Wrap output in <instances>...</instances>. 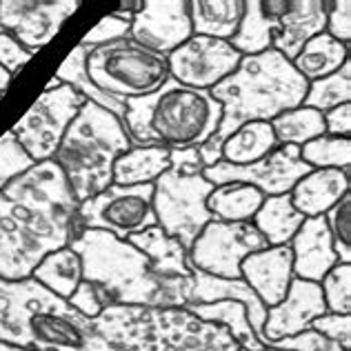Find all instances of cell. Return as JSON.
<instances>
[{"instance_id":"6da1fadb","label":"cell","mask_w":351,"mask_h":351,"mask_svg":"<svg viewBox=\"0 0 351 351\" xmlns=\"http://www.w3.org/2000/svg\"><path fill=\"white\" fill-rule=\"evenodd\" d=\"M307 87L309 82L293 69L291 60L276 49L243 56L232 76L209 89V94L223 105V118L218 132L198 147L202 165L211 167L220 160V145L238 127L256 120L271 123L280 114L300 107Z\"/></svg>"},{"instance_id":"7a4b0ae2","label":"cell","mask_w":351,"mask_h":351,"mask_svg":"<svg viewBox=\"0 0 351 351\" xmlns=\"http://www.w3.org/2000/svg\"><path fill=\"white\" fill-rule=\"evenodd\" d=\"M0 343L36 351H114L94 320L34 278H0Z\"/></svg>"},{"instance_id":"3957f363","label":"cell","mask_w":351,"mask_h":351,"mask_svg":"<svg viewBox=\"0 0 351 351\" xmlns=\"http://www.w3.org/2000/svg\"><path fill=\"white\" fill-rule=\"evenodd\" d=\"M123 125L132 147L189 149L205 145L218 132L223 105L209 91L184 87L167 78L162 87L125 100Z\"/></svg>"},{"instance_id":"277c9868","label":"cell","mask_w":351,"mask_h":351,"mask_svg":"<svg viewBox=\"0 0 351 351\" xmlns=\"http://www.w3.org/2000/svg\"><path fill=\"white\" fill-rule=\"evenodd\" d=\"M114 351H238L225 327L200 320L184 307L109 304L94 318Z\"/></svg>"},{"instance_id":"5b68a950","label":"cell","mask_w":351,"mask_h":351,"mask_svg":"<svg viewBox=\"0 0 351 351\" xmlns=\"http://www.w3.org/2000/svg\"><path fill=\"white\" fill-rule=\"evenodd\" d=\"M69 247L80 256L82 280L107 295L109 304L127 307H173L167 289L141 249L98 229H82Z\"/></svg>"},{"instance_id":"8992f818","label":"cell","mask_w":351,"mask_h":351,"mask_svg":"<svg viewBox=\"0 0 351 351\" xmlns=\"http://www.w3.org/2000/svg\"><path fill=\"white\" fill-rule=\"evenodd\" d=\"M129 149L132 143L123 120L85 100L51 160L64 173L80 205L112 184L114 162Z\"/></svg>"},{"instance_id":"52a82bcc","label":"cell","mask_w":351,"mask_h":351,"mask_svg":"<svg viewBox=\"0 0 351 351\" xmlns=\"http://www.w3.org/2000/svg\"><path fill=\"white\" fill-rule=\"evenodd\" d=\"M3 193L29 211L53 249L69 247L71 240L82 232L78 225V200L73 198L67 178L53 160L36 162L29 171L9 182Z\"/></svg>"},{"instance_id":"ba28073f","label":"cell","mask_w":351,"mask_h":351,"mask_svg":"<svg viewBox=\"0 0 351 351\" xmlns=\"http://www.w3.org/2000/svg\"><path fill=\"white\" fill-rule=\"evenodd\" d=\"M87 73L114 98H141L162 87L169 78L167 56L143 47L134 38L87 47Z\"/></svg>"},{"instance_id":"9c48e42d","label":"cell","mask_w":351,"mask_h":351,"mask_svg":"<svg viewBox=\"0 0 351 351\" xmlns=\"http://www.w3.org/2000/svg\"><path fill=\"white\" fill-rule=\"evenodd\" d=\"M216 187L202 173H182L167 169L154 182V216L169 238H176L189 254L193 240L211 223L207 198Z\"/></svg>"},{"instance_id":"30bf717a","label":"cell","mask_w":351,"mask_h":351,"mask_svg":"<svg viewBox=\"0 0 351 351\" xmlns=\"http://www.w3.org/2000/svg\"><path fill=\"white\" fill-rule=\"evenodd\" d=\"M82 105L85 98L60 82L58 87L45 89L9 132L36 162L51 160Z\"/></svg>"},{"instance_id":"8fae6325","label":"cell","mask_w":351,"mask_h":351,"mask_svg":"<svg viewBox=\"0 0 351 351\" xmlns=\"http://www.w3.org/2000/svg\"><path fill=\"white\" fill-rule=\"evenodd\" d=\"M154 184L120 187L109 184L105 191L78 205L80 229H98L120 240L136 236L156 225L154 216Z\"/></svg>"},{"instance_id":"7c38bea8","label":"cell","mask_w":351,"mask_h":351,"mask_svg":"<svg viewBox=\"0 0 351 351\" xmlns=\"http://www.w3.org/2000/svg\"><path fill=\"white\" fill-rule=\"evenodd\" d=\"M269 247L252 223H220L211 220L193 240L189 263L216 278H240V265L254 252Z\"/></svg>"},{"instance_id":"4fadbf2b","label":"cell","mask_w":351,"mask_h":351,"mask_svg":"<svg viewBox=\"0 0 351 351\" xmlns=\"http://www.w3.org/2000/svg\"><path fill=\"white\" fill-rule=\"evenodd\" d=\"M56 252L32 214L0 191V278L25 280L45 256Z\"/></svg>"},{"instance_id":"5bb4252c","label":"cell","mask_w":351,"mask_h":351,"mask_svg":"<svg viewBox=\"0 0 351 351\" xmlns=\"http://www.w3.org/2000/svg\"><path fill=\"white\" fill-rule=\"evenodd\" d=\"M311 169L300 160V147L280 145L269 156L256 160L252 165H229L225 160L214 162L211 167L202 169V176L218 187L227 182H243L252 184L258 191H263L265 198L289 193L293 184Z\"/></svg>"},{"instance_id":"9a60e30c","label":"cell","mask_w":351,"mask_h":351,"mask_svg":"<svg viewBox=\"0 0 351 351\" xmlns=\"http://www.w3.org/2000/svg\"><path fill=\"white\" fill-rule=\"evenodd\" d=\"M243 53L236 51L229 40L209 38V36L193 34L187 43L173 49L167 56L169 78L184 87L209 91L218 82L236 71Z\"/></svg>"},{"instance_id":"2e32d148","label":"cell","mask_w":351,"mask_h":351,"mask_svg":"<svg viewBox=\"0 0 351 351\" xmlns=\"http://www.w3.org/2000/svg\"><path fill=\"white\" fill-rule=\"evenodd\" d=\"M78 7V0H0V27L36 53Z\"/></svg>"},{"instance_id":"e0dca14e","label":"cell","mask_w":351,"mask_h":351,"mask_svg":"<svg viewBox=\"0 0 351 351\" xmlns=\"http://www.w3.org/2000/svg\"><path fill=\"white\" fill-rule=\"evenodd\" d=\"M191 36L189 0H145L129 23V38L162 56H169Z\"/></svg>"},{"instance_id":"ac0fdd59","label":"cell","mask_w":351,"mask_h":351,"mask_svg":"<svg viewBox=\"0 0 351 351\" xmlns=\"http://www.w3.org/2000/svg\"><path fill=\"white\" fill-rule=\"evenodd\" d=\"M127 240L149 258L156 278L167 289L173 307H187L193 274L189 265V254L184 252V247L176 238H169L158 225L145 229V232L136 236H129Z\"/></svg>"},{"instance_id":"d6986e66","label":"cell","mask_w":351,"mask_h":351,"mask_svg":"<svg viewBox=\"0 0 351 351\" xmlns=\"http://www.w3.org/2000/svg\"><path fill=\"white\" fill-rule=\"evenodd\" d=\"M327 304L322 298V289L318 282L293 278L285 298L276 307L267 309V318L263 325L261 343L267 347L278 340L291 338L300 331L311 329V322L325 316Z\"/></svg>"},{"instance_id":"ffe728a7","label":"cell","mask_w":351,"mask_h":351,"mask_svg":"<svg viewBox=\"0 0 351 351\" xmlns=\"http://www.w3.org/2000/svg\"><path fill=\"white\" fill-rule=\"evenodd\" d=\"M327 3L320 0H280L274 18L271 49L293 60L302 45L325 32Z\"/></svg>"},{"instance_id":"44dd1931","label":"cell","mask_w":351,"mask_h":351,"mask_svg":"<svg viewBox=\"0 0 351 351\" xmlns=\"http://www.w3.org/2000/svg\"><path fill=\"white\" fill-rule=\"evenodd\" d=\"M240 278L252 287L267 309L276 307L293 280L291 247H265L261 252L249 254L240 265Z\"/></svg>"},{"instance_id":"7402d4cb","label":"cell","mask_w":351,"mask_h":351,"mask_svg":"<svg viewBox=\"0 0 351 351\" xmlns=\"http://www.w3.org/2000/svg\"><path fill=\"white\" fill-rule=\"evenodd\" d=\"M289 247L293 256V278L320 282L325 274L340 263L334 252V240L327 229L325 216L304 218Z\"/></svg>"},{"instance_id":"603a6c76","label":"cell","mask_w":351,"mask_h":351,"mask_svg":"<svg viewBox=\"0 0 351 351\" xmlns=\"http://www.w3.org/2000/svg\"><path fill=\"white\" fill-rule=\"evenodd\" d=\"M351 187V167L345 169H311L289 191L291 205L304 218L325 216L336 202L347 196Z\"/></svg>"},{"instance_id":"cb8c5ba5","label":"cell","mask_w":351,"mask_h":351,"mask_svg":"<svg viewBox=\"0 0 351 351\" xmlns=\"http://www.w3.org/2000/svg\"><path fill=\"white\" fill-rule=\"evenodd\" d=\"M280 0H245V14L229 45L243 56H256L271 49L274 18Z\"/></svg>"},{"instance_id":"d4e9b609","label":"cell","mask_w":351,"mask_h":351,"mask_svg":"<svg viewBox=\"0 0 351 351\" xmlns=\"http://www.w3.org/2000/svg\"><path fill=\"white\" fill-rule=\"evenodd\" d=\"M245 14V0H189L191 27L196 36L232 40Z\"/></svg>"},{"instance_id":"484cf974","label":"cell","mask_w":351,"mask_h":351,"mask_svg":"<svg viewBox=\"0 0 351 351\" xmlns=\"http://www.w3.org/2000/svg\"><path fill=\"white\" fill-rule=\"evenodd\" d=\"M171 167V152L162 147H132L114 162L112 184L136 187V184H154Z\"/></svg>"},{"instance_id":"4316f807","label":"cell","mask_w":351,"mask_h":351,"mask_svg":"<svg viewBox=\"0 0 351 351\" xmlns=\"http://www.w3.org/2000/svg\"><path fill=\"white\" fill-rule=\"evenodd\" d=\"M302 223L304 216L291 205L289 193L265 198L252 220V225L258 229V234L265 238V243L269 247L289 245Z\"/></svg>"},{"instance_id":"83f0119b","label":"cell","mask_w":351,"mask_h":351,"mask_svg":"<svg viewBox=\"0 0 351 351\" xmlns=\"http://www.w3.org/2000/svg\"><path fill=\"white\" fill-rule=\"evenodd\" d=\"M347 60H349V45L331 38L327 32H322L302 45V49L291 60V64L304 80L313 82L338 71Z\"/></svg>"},{"instance_id":"f1b7e54d","label":"cell","mask_w":351,"mask_h":351,"mask_svg":"<svg viewBox=\"0 0 351 351\" xmlns=\"http://www.w3.org/2000/svg\"><path fill=\"white\" fill-rule=\"evenodd\" d=\"M280 143L276 138L271 123L256 120L238 127L236 132L220 145V160L229 165H252L278 149Z\"/></svg>"},{"instance_id":"f546056e","label":"cell","mask_w":351,"mask_h":351,"mask_svg":"<svg viewBox=\"0 0 351 351\" xmlns=\"http://www.w3.org/2000/svg\"><path fill=\"white\" fill-rule=\"evenodd\" d=\"M53 78L64 82V85H69L71 89H76L85 100L107 109V112L114 114L116 118H120V120L125 118V112H127L125 100L114 98L112 94H107V91H103L94 80L89 78V73H87V47H85V45H76V47L71 49V53L64 58V62L60 64V69L56 71V76H53Z\"/></svg>"},{"instance_id":"4dcf8cb0","label":"cell","mask_w":351,"mask_h":351,"mask_svg":"<svg viewBox=\"0 0 351 351\" xmlns=\"http://www.w3.org/2000/svg\"><path fill=\"white\" fill-rule=\"evenodd\" d=\"M265 202L263 191L252 184L227 182L218 184L207 198V209L214 220L220 223H252L256 211Z\"/></svg>"},{"instance_id":"1f68e13d","label":"cell","mask_w":351,"mask_h":351,"mask_svg":"<svg viewBox=\"0 0 351 351\" xmlns=\"http://www.w3.org/2000/svg\"><path fill=\"white\" fill-rule=\"evenodd\" d=\"M32 278L40 282L45 289L60 295L62 300H69V295L76 291L82 282V263L80 256L71 247L56 249L43 258L34 269Z\"/></svg>"},{"instance_id":"d6a6232c","label":"cell","mask_w":351,"mask_h":351,"mask_svg":"<svg viewBox=\"0 0 351 351\" xmlns=\"http://www.w3.org/2000/svg\"><path fill=\"white\" fill-rule=\"evenodd\" d=\"M184 309H189L193 316H198L200 320H207V322H214L218 327H225L238 343L240 349H247V351H263L265 349V345L254 334L252 325H249L247 309L236 300H216L209 304H187Z\"/></svg>"},{"instance_id":"836d02e7","label":"cell","mask_w":351,"mask_h":351,"mask_svg":"<svg viewBox=\"0 0 351 351\" xmlns=\"http://www.w3.org/2000/svg\"><path fill=\"white\" fill-rule=\"evenodd\" d=\"M271 129L280 145L302 147L313 138L325 136V116L311 107H295L271 120Z\"/></svg>"},{"instance_id":"e575fe53","label":"cell","mask_w":351,"mask_h":351,"mask_svg":"<svg viewBox=\"0 0 351 351\" xmlns=\"http://www.w3.org/2000/svg\"><path fill=\"white\" fill-rule=\"evenodd\" d=\"M351 100V60H347L338 71L309 82L302 105L327 114L329 109L340 107Z\"/></svg>"},{"instance_id":"d590c367","label":"cell","mask_w":351,"mask_h":351,"mask_svg":"<svg viewBox=\"0 0 351 351\" xmlns=\"http://www.w3.org/2000/svg\"><path fill=\"white\" fill-rule=\"evenodd\" d=\"M300 160L309 169L351 167V141L340 136H320L300 147Z\"/></svg>"},{"instance_id":"8d00e7d4","label":"cell","mask_w":351,"mask_h":351,"mask_svg":"<svg viewBox=\"0 0 351 351\" xmlns=\"http://www.w3.org/2000/svg\"><path fill=\"white\" fill-rule=\"evenodd\" d=\"M325 223L334 240V252L340 263L351 265V191L325 214Z\"/></svg>"},{"instance_id":"74e56055","label":"cell","mask_w":351,"mask_h":351,"mask_svg":"<svg viewBox=\"0 0 351 351\" xmlns=\"http://www.w3.org/2000/svg\"><path fill=\"white\" fill-rule=\"evenodd\" d=\"M318 285L329 313H351V265L338 263Z\"/></svg>"},{"instance_id":"f35d334b","label":"cell","mask_w":351,"mask_h":351,"mask_svg":"<svg viewBox=\"0 0 351 351\" xmlns=\"http://www.w3.org/2000/svg\"><path fill=\"white\" fill-rule=\"evenodd\" d=\"M36 165V160L23 149V145L16 141L12 132L0 136V191L18 176L29 171Z\"/></svg>"},{"instance_id":"ab89813d","label":"cell","mask_w":351,"mask_h":351,"mask_svg":"<svg viewBox=\"0 0 351 351\" xmlns=\"http://www.w3.org/2000/svg\"><path fill=\"white\" fill-rule=\"evenodd\" d=\"M73 309H76L80 316H85L89 320H94L98 318L100 313H103L105 307H109V300H107V295L100 291L96 285H91L87 280H82L76 291H73L69 295V300H67Z\"/></svg>"},{"instance_id":"60d3db41","label":"cell","mask_w":351,"mask_h":351,"mask_svg":"<svg viewBox=\"0 0 351 351\" xmlns=\"http://www.w3.org/2000/svg\"><path fill=\"white\" fill-rule=\"evenodd\" d=\"M311 329L318 331L331 343L351 349V313H325L311 322Z\"/></svg>"},{"instance_id":"b9f144b4","label":"cell","mask_w":351,"mask_h":351,"mask_svg":"<svg viewBox=\"0 0 351 351\" xmlns=\"http://www.w3.org/2000/svg\"><path fill=\"white\" fill-rule=\"evenodd\" d=\"M127 36H129V23L114 14H109L98 25L91 27L85 34V38L80 40V45H85V47L91 49V47H100V45L116 43L120 38H127Z\"/></svg>"},{"instance_id":"7bdbcfd3","label":"cell","mask_w":351,"mask_h":351,"mask_svg":"<svg viewBox=\"0 0 351 351\" xmlns=\"http://www.w3.org/2000/svg\"><path fill=\"white\" fill-rule=\"evenodd\" d=\"M267 347H274V349H287V351H349L345 347H340L336 343H331L325 336H320L318 331L307 329V331H300L291 338H285L278 340V343H271Z\"/></svg>"},{"instance_id":"ee69618b","label":"cell","mask_w":351,"mask_h":351,"mask_svg":"<svg viewBox=\"0 0 351 351\" xmlns=\"http://www.w3.org/2000/svg\"><path fill=\"white\" fill-rule=\"evenodd\" d=\"M325 32L331 36V38L349 45V40H351V3H349V0L327 3Z\"/></svg>"},{"instance_id":"f6af8a7d","label":"cell","mask_w":351,"mask_h":351,"mask_svg":"<svg viewBox=\"0 0 351 351\" xmlns=\"http://www.w3.org/2000/svg\"><path fill=\"white\" fill-rule=\"evenodd\" d=\"M32 56L34 53L27 47H23L12 34L0 32V67L7 69L12 76H16V73L32 60Z\"/></svg>"},{"instance_id":"bcb514c9","label":"cell","mask_w":351,"mask_h":351,"mask_svg":"<svg viewBox=\"0 0 351 351\" xmlns=\"http://www.w3.org/2000/svg\"><path fill=\"white\" fill-rule=\"evenodd\" d=\"M322 116H325V134L349 138V134H351V103L329 109V112Z\"/></svg>"},{"instance_id":"7dc6e473","label":"cell","mask_w":351,"mask_h":351,"mask_svg":"<svg viewBox=\"0 0 351 351\" xmlns=\"http://www.w3.org/2000/svg\"><path fill=\"white\" fill-rule=\"evenodd\" d=\"M171 169H178L182 173H202L205 165H202L198 147H189V149H176V152H171Z\"/></svg>"},{"instance_id":"c3c4849f","label":"cell","mask_w":351,"mask_h":351,"mask_svg":"<svg viewBox=\"0 0 351 351\" xmlns=\"http://www.w3.org/2000/svg\"><path fill=\"white\" fill-rule=\"evenodd\" d=\"M141 7H143V3H123L120 5L116 12H112L114 16H118V18H123V21H127V23H132V18L141 12Z\"/></svg>"},{"instance_id":"681fc988","label":"cell","mask_w":351,"mask_h":351,"mask_svg":"<svg viewBox=\"0 0 351 351\" xmlns=\"http://www.w3.org/2000/svg\"><path fill=\"white\" fill-rule=\"evenodd\" d=\"M12 80H14V76L9 73L7 69H3L0 67V96L5 94V91L9 89V85H12Z\"/></svg>"},{"instance_id":"f907efd6","label":"cell","mask_w":351,"mask_h":351,"mask_svg":"<svg viewBox=\"0 0 351 351\" xmlns=\"http://www.w3.org/2000/svg\"><path fill=\"white\" fill-rule=\"evenodd\" d=\"M0 351H36V349H25V347H14V345L0 343Z\"/></svg>"},{"instance_id":"816d5d0a","label":"cell","mask_w":351,"mask_h":351,"mask_svg":"<svg viewBox=\"0 0 351 351\" xmlns=\"http://www.w3.org/2000/svg\"><path fill=\"white\" fill-rule=\"evenodd\" d=\"M238 351H247V349H238ZM263 351H287V349H274V347H265Z\"/></svg>"},{"instance_id":"f5cc1de1","label":"cell","mask_w":351,"mask_h":351,"mask_svg":"<svg viewBox=\"0 0 351 351\" xmlns=\"http://www.w3.org/2000/svg\"><path fill=\"white\" fill-rule=\"evenodd\" d=\"M0 32H3V27H0Z\"/></svg>"},{"instance_id":"db71d44e","label":"cell","mask_w":351,"mask_h":351,"mask_svg":"<svg viewBox=\"0 0 351 351\" xmlns=\"http://www.w3.org/2000/svg\"><path fill=\"white\" fill-rule=\"evenodd\" d=\"M0 98H3V96H0Z\"/></svg>"}]
</instances>
